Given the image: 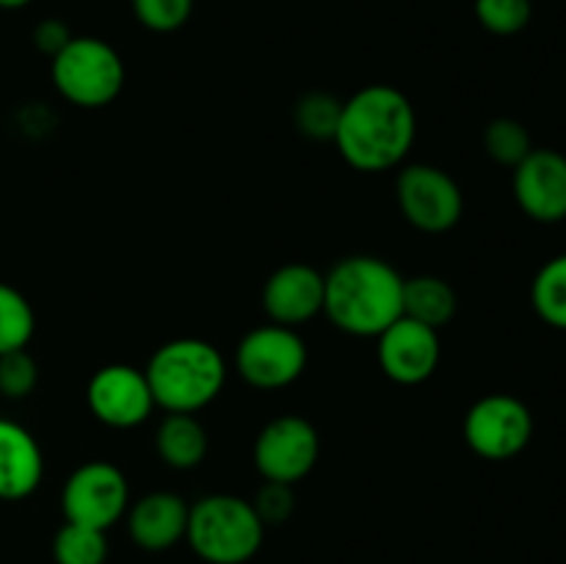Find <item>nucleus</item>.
Instances as JSON below:
<instances>
[{
    "instance_id": "nucleus-1",
    "label": "nucleus",
    "mask_w": 566,
    "mask_h": 564,
    "mask_svg": "<svg viewBox=\"0 0 566 564\" xmlns=\"http://www.w3.org/2000/svg\"><path fill=\"white\" fill-rule=\"evenodd\" d=\"M418 138V111L401 88L390 83H370L343 100L335 147L352 169L376 171L403 164Z\"/></svg>"
},
{
    "instance_id": "nucleus-2",
    "label": "nucleus",
    "mask_w": 566,
    "mask_h": 564,
    "mask_svg": "<svg viewBox=\"0 0 566 564\" xmlns=\"http://www.w3.org/2000/svg\"><path fill=\"white\" fill-rule=\"evenodd\" d=\"M324 313L352 337H379L403 313V276L374 254H348L324 274Z\"/></svg>"
},
{
    "instance_id": "nucleus-3",
    "label": "nucleus",
    "mask_w": 566,
    "mask_h": 564,
    "mask_svg": "<svg viewBox=\"0 0 566 564\" xmlns=\"http://www.w3.org/2000/svg\"><path fill=\"white\" fill-rule=\"evenodd\" d=\"M144 376L155 407L197 415L224 390L227 363L219 348L202 337H175L155 348Z\"/></svg>"
},
{
    "instance_id": "nucleus-4",
    "label": "nucleus",
    "mask_w": 566,
    "mask_h": 564,
    "mask_svg": "<svg viewBox=\"0 0 566 564\" xmlns=\"http://www.w3.org/2000/svg\"><path fill=\"white\" fill-rule=\"evenodd\" d=\"M265 540L252 501L230 492L205 495L188 509L186 542L205 564H247Z\"/></svg>"
},
{
    "instance_id": "nucleus-5",
    "label": "nucleus",
    "mask_w": 566,
    "mask_h": 564,
    "mask_svg": "<svg viewBox=\"0 0 566 564\" xmlns=\"http://www.w3.org/2000/svg\"><path fill=\"white\" fill-rule=\"evenodd\" d=\"M53 86L77 108H105L125 88V61L114 44L97 36H72L64 50L50 59Z\"/></svg>"
},
{
    "instance_id": "nucleus-6",
    "label": "nucleus",
    "mask_w": 566,
    "mask_h": 564,
    "mask_svg": "<svg viewBox=\"0 0 566 564\" xmlns=\"http://www.w3.org/2000/svg\"><path fill=\"white\" fill-rule=\"evenodd\" d=\"M464 442L486 462H509L528 448L534 437V415L523 398L512 393L481 396L462 424Z\"/></svg>"
},
{
    "instance_id": "nucleus-7",
    "label": "nucleus",
    "mask_w": 566,
    "mask_h": 564,
    "mask_svg": "<svg viewBox=\"0 0 566 564\" xmlns=\"http://www.w3.org/2000/svg\"><path fill=\"white\" fill-rule=\"evenodd\" d=\"M396 199L403 219L429 236L451 232L464 216L462 186L431 164L403 166L396 180Z\"/></svg>"
},
{
    "instance_id": "nucleus-8",
    "label": "nucleus",
    "mask_w": 566,
    "mask_h": 564,
    "mask_svg": "<svg viewBox=\"0 0 566 564\" xmlns=\"http://www.w3.org/2000/svg\"><path fill=\"white\" fill-rule=\"evenodd\" d=\"M235 368L258 390H282L307 370V343L291 326H254L238 343Z\"/></svg>"
},
{
    "instance_id": "nucleus-9",
    "label": "nucleus",
    "mask_w": 566,
    "mask_h": 564,
    "mask_svg": "<svg viewBox=\"0 0 566 564\" xmlns=\"http://www.w3.org/2000/svg\"><path fill=\"white\" fill-rule=\"evenodd\" d=\"M130 506V484L116 464L105 459L83 462L70 473L61 490V512L66 523L108 531Z\"/></svg>"
},
{
    "instance_id": "nucleus-10",
    "label": "nucleus",
    "mask_w": 566,
    "mask_h": 564,
    "mask_svg": "<svg viewBox=\"0 0 566 564\" xmlns=\"http://www.w3.org/2000/svg\"><path fill=\"white\" fill-rule=\"evenodd\" d=\"M321 457V437L302 415H276L260 429L252 459L265 481L296 484L313 473Z\"/></svg>"
},
{
    "instance_id": "nucleus-11",
    "label": "nucleus",
    "mask_w": 566,
    "mask_h": 564,
    "mask_svg": "<svg viewBox=\"0 0 566 564\" xmlns=\"http://www.w3.org/2000/svg\"><path fill=\"white\" fill-rule=\"evenodd\" d=\"M86 404L94 420L108 429H136L155 412V398L142 368L111 363L94 370L86 387Z\"/></svg>"
},
{
    "instance_id": "nucleus-12",
    "label": "nucleus",
    "mask_w": 566,
    "mask_h": 564,
    "mask_svg": "<svg viewBox=\"0 0 566 564\" xmlns=\"http://www.w3.org/2000/svg\"><path fill=\"white\" fill-rule=\"evenodd\" d=\"M376 359H379L381 374L396 385H423L440 368V332L401 315L376 337Z\"/></svg>"
},
{
    "instance_id": "nucleus-13",
    "label": "nucleus",
    "mask_w": 566,
    "mask_h": 564,
    "mask_svg": "<svg viewBox=\"0 0 566 564\" xmlns=\"http://www.w3.org/2000/svg\"><path fill=\"white\" fill-rule=\"evenodd\" d=\"M512 191L520 210L539 224L566 219V155L534 147L514 166Z\"/></svg>"
},
{
    "instance_id": "nucleus-14",
    "label": "nucleus",
    "mask_w": 566,
    "mask_h": 564,
    "mask_svg": "<svg viewBox=\"0 0 566 564\" xmlns=\"http://www.w3.org/2000/svg\"><path fill=\"white\" fill-rule=\"evenodd\" d=\"M324 274L310 263H285L263 285V310L271 324L296 326L307 324L324 313Z\"/></svg>"
},
{
    "instance_id": "nucleus-15",
    "label": "nucleus",
    "mask_w": 566,
    "mask_h": 564,
    "mask_svg": "<svg viewBox=\"0 0 566 564\" xmlns=\"http://www.w3.org/2000/svg\"><path fill=\"white\" fill-rule=\"evenodd\" d=\"M188 501L177 492L155 490L127 506V531L130 540L147 553H164L186 540Z\"/></svg>"
},
{
    "instance_id": "nucleus-16",
    "label": "nucleus",
    "mask_w": 566,
    "mask_h": 564,
    "mask_svg": "<svg viewBox=\"0 0 566 564\" xmlns=\"http://www.w3.org/2000/svg\"><path fill=\"white\" fill-rule=\"evenodd\" d=\"M44 479V453L22 424L0 418V501H25Z\"/></svg>"
},
{
    "instance_id": "nucleus-17",
    "label": "nucleus",
    "mask_w": 566,
    "mask_h": 564,
    "mask_svg": "<svg viewBox=\"0 0 566 564\" xmlns=\"http://www.w3.org/2000/svg\"><path fill=\"white\" fill-rule=\"evenodd\" d=\"M155 451L171 470H193L208 457V431L197 415L166 412L155 429Z\"/></svg>"
},
{
    "instance_id": "nucleus-18",
    "label": "nucleus",
    "mask_w": 566,
    "mask_h": 564,
    "mask_svg": "<svg viewBox=\"0 0 566 564\" xmlns=\"http://www.w3.org/2000/svg\"><path fill=\"white\" fill-rule=\"evenodd\" d=\"M459 310V296L448 280L437 274L403 276V313L407 318L420 321L440 332L453 321Z\"/></svg>"
},
{
    "instance_id": "nucleus-19",
    "label": "nucleus",
    "mask_w": 566,
    "mask_h": 564,
    "mask_svg": "<svg viewBox=\"0 0 566 564\" xmlns=\"http://www.w3.org/2000/svg\"><path fill=\"white\" fill-rule=\"evenodd\" d=\"M531 307L547 326L566 332V252L536 271L531 282Z\"/></svg>"
},
{
    "instance_id": "nucleus-20",
    "label": "nucleus",
    "mask_w": 566,
    "mask_h": 564,
    "mask_svg": "<svg viewBox=\"0 0 566 564\" xmlns=\"http://www.w3.org/2000/svg\"><path fill=\"white\" fill-rule=\"evenodd\" d=\"M50 551H53L55 564H105L111 553L108 531L64 520V525L55 531Z\"/></svg>"
},
{
    "instance_id": "nucleus-21",
    "label": "nucleus",
    "mask_w": 566,
    "mask_h": 564,
    "mask_svg": "<svg viewBox=\"0 0 566 564\" xmlns=\"http://www.w3.org/2000/svg\"><path fill=\"white\" fill-rule=\"evenodd\" d=\"M36 332V313L25 293L9 282H0V354L28 348Z\"/></svg>"
},
{
    "instance_id": "nucleus-22",
    "label": "nucleus",
    "mask_w": 566,
    "mask_h": 564,
    "mask_svg": "<svg viewBox=\"0 0 566 564\" xmlns=\"http://www.w3.org/2000/svg\"><path fill=\"white\" fill-rule=\"evenodd\" d=\"M343 100L329 92H307L293 108V122L313 142H332L340 122Z\"/></svg>"
},
{
    "instance_id": "nucleus-23",
    "label": "nucleus",
    "mask_w": 566,
    "mask_h": 564,
    "mask_svg": "<svg viewBox=\"0 0 566 564\" xmlns=\"http://www.w3.org/2000/svg\"><path fill=\"white\" fill-rule=\"evenodd\" d=\"M484 149L495 164L514 169L534 149V142L523 122L512 116H497L484 127Z\"/></svg>"
},
{
    "instance_id": "nucleus-24",
    "label": "nucleus",
    "mask_w": 566,
    "mask_h": 564,
    "mask_svg": "<svg viewBox=\"0 0 566 564\" xmlns=\"http://www.w3.org/2000/svg\"><path fill=\"white\" fill-rule=\"evenodd\" d=\"M475 20L492 36H517L534 17L531 0H475Z\"/></svg>"
},
{
    "instance_id": "nucleus-25",
    "label": "nucleus",
    "mask_w": 566,
    "mask_h": 564,
    "mask_svg": "<svg viewBox=\"0 0 566 564\" xmlns=\"http://www.w3.org/2000/svg\"><path fill=\"white\" fill-rule=\"evenodd\" d=\"M133 14L147 31L175 33L191 20L193 0H133Z\"/></svg>"
},
{
    "instance_id": "nucleus-26",
    "label": "nucleus",
    "mask_w": 566,
    "mask_h": 564,
    "mask_svg": "<svg viewBox=\"0 0 566 564\" xmlns=\"http://www.w3.org/2000/svg\"><path fill=\"white\" fill-rule=\"evenodd\" d=\"M39 385V365L28 348L0 354V396L28 398Z\"/></svg>"
},
{
    "instance_id": "nucleus-27",
    "label": "nucleus",
    "mask_w": 566,
    "mask_h": 564,
    "mask_svg": "<svg viewBox=\"0 0 566 564\" xmlns=\"http://www.w3.org/2000/svg\"><path fill=\"white\" fill-rule=\"evenodd\" d=\"M252 506L263 525H282L291 520L293 509H296V495H293L291 484H280V481H263L258 495L252 498Z\"/></svg>"
},
{
    "instance_id": "nucleus-28",
    "label": "nucleus",
    "mask_w": 566,
    "mask_h": 564,
    "mask_svg": "<svg viewBox=\"0 0 566 564\" xmlns=\"http://www.w3.org/2000/svg\"><path fill=\"white\" fill-rule=\"evenodd\" d=\"M70 25H66L64 20H55V17H48V20H42L33 28V44H36V50H42L44 55H50V59H53L59 50H64L66 44H70Z\"/></svg>"
},
{
    "instance_id": "nucleus-29",
    "label": "nucleus",
    "mask_w": 566,
    "mask_h": 564,
    "mask_svg": "<svg viewBox=\"0 0 566 564\" xmlns=\"http://www.w3.org/2000/svg\"><path fill=\"white\" fill-rule=\"evenodd\" d=\"M28 3H33V0H0V9L17 11V9H25Z\"/></svg>"
}]
</instances>
